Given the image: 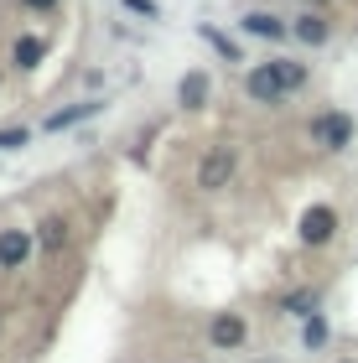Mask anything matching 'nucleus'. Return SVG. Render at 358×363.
I'll list each match as a JSON object with an SVG mask.
<instances>
[{"label":"nucleus","mask_w":358,"mask_h":363,"mask_svg":"<svg viewBox=\"0 0 358 363\" xmlns=\"http://www.w3.org/2000/svg\"><path fill=\"white\" fill-rule=\"evenodd\" d=\"M301 84H306V62H291V57L259 62V68H250V78H244V89H250L254 104H281V99L296 94Z\"/></svg>","instance_id":"obj_1"},{"label":"nucleus","mask_w":358,"mask_h":363,"mask_svg":"<svg viewBox=\"0 0 358 363\" xmlns=\"http://www.w3.org/2000/svg\"><path fill=\"white\" fill-rule=\"evenodd\" d=\"M234 172H239V151H234V145H213V151L198 161V187L203 192H218V187H229Z\"/></svg>","instance_id":"obj_2"},{"label":"nucleus","mask_w":358,"mask_h":363,"mask_svg":"<svg viewBox=\"0 0 358 363\" xmlns=\"http://www.w3.org/2000/svg\"><path fill=\"white\" fill-rule=\"evenodd\" d=\"M312 140L322 145V151H343V145H353V114H337V109L312 114Z\"/></svg>","instance_id":"obj_3"},{"label":"nucleus","mask_w":358,"mask_h":363,"mask_svg":"<svg viewBox=\"0 0 358 363\" xmlns=\"http://www.w3.org/2000/svg\"><path fill=\"white\" fill-rule=\"evenodd\" d=\"M332 234H337V213H332L328 203H317V208L301 213V239H306V244H328Z\"/></svg>","instance_id":"obj_4"},{"label":"nucleus","mask_w":358,"mask_h":363,"mask_svg":"<svg viewBox=\"0 0 358 363\" xmlns=\"http://www.w3.org/2000/svg\"><path fill=\"white\" fill-rule=\"evenodd\" d=\"M31 255V234H21V228H6L0 234V270H21Z\"/></svg>","instance_id":"obj_5"},{"label":"nucleus","mask_w":358,"mask_h":363,"mask_svg":"<svg viewBox=\"0 0 358 363\" xmlns=\"http://www.w3.org/2000/svg\"><path fill=\"white\" fill-rule=\"evenodd\" d=\"M244 31H250V37H270V42L291 37V26L281 21V16H265V11H250V16H244Z\"/></svg>","instance_id":"obj_6"},{"label":"nucleus","mask_w":358,"mask_h":363,"mask_svg":"<svg viewBox=\"0 0 358 363\" xmlns=\"http://www.w3.org/2000/svg\"><path fill=\"white\" fill-rule=\"evenodd\" d=\"M89 114H99V99H84V104H73V109H57V114H47V130H68V125H78V120H89Z\"/></svg>","instance_id":"obj_7"},{"label":"nucleus","mask_w":358,"mask_h":363,"mask_svg":"<svg viewBox=\"0 0 358 363\" xmlns=\"http://www.w3.org/2000/svg\"><path fill=\"white\" fill-rule=\"evenodd\" d=\"M239 342H244V322L234 311L229 317H213V348H239Z\"/></svg>","instance_id":"obj_8"},{"label":"nucleus","mask_w":358,"mask_h":363,"mask_svg":"<svg viewBox=\"0 0 358 363\" xmlns=\"http://www.w3.org/2000/svg\"><path fill=\"white\" fill-rule=\"evenodd\" d=\"M177 94H182V104H187V109H203V104H208V73H187Z\"/></svg>","instance_id":"obj_9"},{"label":"nucleus","mask_w":358,"mask_h":363,"mask_svg":"<svg viewBox=\"0 0 358 363\" xmlns=\"http://www.w3.org/2000/svg\"><path fill=\"white\" fill-rule=\"evenodd\" d=\"M291 37H301V42H328V21L322 16H296V26H291Z\"/></svg>","instance_id":"obj_10"},{"label":"nucleus","mask_w":358,"mask_h":363,"mask_svg":"<svg viewBox=\"0 0 358 363\" xmlns=\"http://www.w3.org/2000/svg\"><path fill=\"white\" fill-rule=\"evenodd\" d=\"M42 57H47V42L42 37H21V42H16V68H37Z\"/></svg>","instance_id":"obj_11"},{"label":"nucleus","mask_w":358,"mask_h":363,"mask_svg":"<svg viewBox=\"0 0 358 363\" xmlns=\"http://www.w3.org/2000/svg\"><path fill=\"white\" fill-rule=\"evenodd\" d=\"M301 337H306V348H322V342H328V322L312 311V317H306V327H301Z\"/></svg>","instance_id":"obj_12"},{"label":"nucleus","mask_w":358,"mask_h":363,"mask_svg":"<svg viewBox=\"0 0 358 363\" xmlns=\"http://www.w3.org/2000/svg\"><path fill=\"white\" fill-rule=\"evenodd\" d=\"M62 239H68V234H62V223H57V218H47V223H42V234H37L42 250H62Z\"/></svg>","instance_id":"obj_13"},{"label":"nucleus","mask_w":358,"mask_h":363,"mask_svg":"<svg viewBox=\"0 0 358 363\" xmlns=\"http://www.w3.org/2000/svg\"><path fill=\"white\" fill-rule=\"evenodd\" d=\"M286 311H291V317H312V311H317V296H291Z\"/></svg>","instance_id":"obj_14"},{"label":"nucleus","mask_w":358,"mask_h":363,"mask_svg":"<svg viewBox=\"0 0 358 363\" xmlns=\"http://www.w3.org/2000/svg\"><path fill=\"white\" fill-rule=\"evenodd\" d=\"M203 37H208V42H213V47H218V52H223V57H229V62H239V47H234L229 37H218V31H213V26H208V31H203Z\"/></svg>","instance_id":"obj_15"},{"label":"nucleus","mask_w":358,"mask_h":363,"mask_svg":"<svg viewBox=\"0 0 358 363\" xmlns=\"http://www.w3.org/2000/svg\"><path fill=\"white\" fill-rule=\"evenodd\" d=\"M26 140H31L26 130H0V151H21Z\"/></svg>","instance_id":"obj_16"},{"label":"nucleus","mask_w":358,"mask_h":363,"mask_svg":"<svg viewBox=\"0 0 358 363\" xmlns=\"http://www.w3.org/2000/svg\"><path fill=\"white\" fill-rule=\"evenodd\" d=\"M125 11L145 16V21H156V16H161V6H156V0H125Z\"/></svg>","instance_id":"obj_17"},{"label":"nucleus","mask_w":358,"mask_h":363,"mask_svg":"<svg viewBox=\"0 0 358 363\" xmlns=\"http://www.w3.org/2000/svg\"><path fill=\"white\" fill-rule=\"evenodd\" d=\"M21 6H26V11H52L57 0H21Z\"/></svg>","instance_id":"obj_18"}]
</instances>
